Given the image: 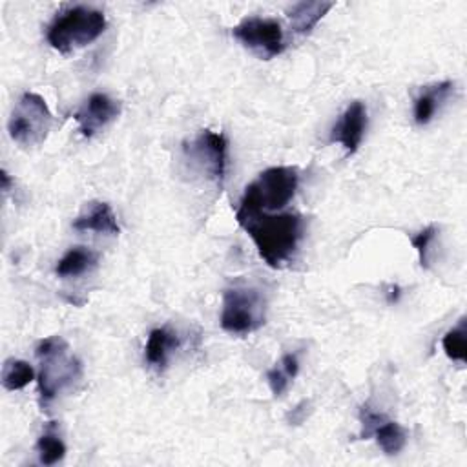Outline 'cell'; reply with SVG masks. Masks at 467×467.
Segmentation results:
<instances>
[{"mask_svg":"<svg viewBox=\"0 0 467 467\" xmlns=\"http://www.w3.org/2000/svg\"><path fill=\"white\" fill-rule=\"evenodd\" d=\"M237 224L254 241L259 257L270 268H283L288 265L303 239L305 221L296 212H265L252 208H237Z\"/></svg>","mask_w":467,"mask_h":467,"instance_id":"obj_1","label":"cell"},{"mask_svg":"<svg viewBox=\"0 0 467 467\" xmlns=\"http://www.w3.org/2000/svg\"><path fill=\"white\" fill-rule=\"evenodd\" d=\"M106 26V15L100 9L89 5H69L51 20L46 38L53 49L67 55L95 42L104 33Z\"/></svg>","mask_w":467,"mask_h":467,"instance_id":"obj_2","label":"cell"},{"mask_svg":"<svg viewBox=\"0 0 467 467\" xmlns=\"http://www.w3.org/2000/svg\"><path fill=\"white\" fill-rule=\"evenodd\" d=\"M35 356L40 361L38 392L42 401H51L82 376L80 361L69 354V345L60 336L44 337L36 345Z\"/></svg>","mask_w":467,"mask_h":467,"instance_id":"obj_3","label":"cell"},{"mask_svg":"<svg viewBox=\"0 0 467 467\" xmlns=\"http://www.w3.org/2000/svg\"><path fill=\"white\" fill-rule=\"evenodd\" d=\"M299 186V173L294 166L266 168L252 181L241 197L239 208L277 212L283 210L296 195Z\"/></svg>","mask_w":467,"mask_h":467,"instance_id":"obj_4","label":"cell"},{"mask_svg":"<svg viewBox=\"0 0 467 467\" xmlns=\"http://www.w3.org/2000/svg\"><path fill=\"white\" fill-rule=\"evenodd\" d=\"M221 327L224 332L246 336L266 321V299L254 286H232L223 294Z\"/></svg>","mask_w":467,"mask_h":467,"instance_id":"obj_5","label":"cell"},{"mask_svg":"<svg viewBox=\"0 0 467 467\" xmlns=\"http://www.w3.org/2000/svg\"><path fill=\"white\" fill-rule=\"evenodd\" d=\"M182 157L193 171L212 181L219 190L228 166V139L221 131L201 130L182 142Z\"/></svg>","mask_w":467,"mask_h":467,"instance_id":"obj_6","label":"cell"},{"mask_svg":"<svg viewBox=\"0 0 467 467\" xmlns=\"http://www.w3.org/2000/svg\"><path fill=\"white\" fill-rule=\"evenodd\" d=\"M51 124L53 115L44 97L35 91H24L9 115L7 131L18 146L35 148L46 140Z\"/></svg>","mask_w":467,"mask_h":467,"instance_id":"obj_7","label":"cell"},{"mask_svg":"<svg viewBox=\"0 0 467 467\" xmlns=\"http://www.w3.org/2000/svg\"><path fill=\"white\" fill-rule=\"evenodd\" d=\"M234 38L261 60H270L286 49L285 31L279 20L246 16L232 29Z\"/></svg>","mask_w":467,"mask_h":467,"instance_id":"obj_8","label":"cell"},{"mask_svg":"<svg viewBox=\"0 0 467 467\" xmlns=\"http://www.w3.org/2000/svg\"><path fill=\"white\" fill-rule=\"evenodd\" d=\"M120 115V102L108 93H91L75 111L73 119L78 124L82 137L89 139L111 124Z\"/></svg>","mask_w":467,"mask_h":467,"instance_id":"obj_9","label":"cell"},{"mask_svg":"<svg viewBox=\"0 0 467 467\" xmlns=\"http://www.w3.org/2000/svg\"><path fill=\"white\" fill-rule=\"evenodd\" d=\"M367 130V106L361 100H352L339 115L336 126L330 131V142H337L350 157L361 146Z\"/></svg>","mask_w":467,"mask_h":467,"instance_id":"obj_10","label":"cell"},{"mask_svg":"<svg viewBox=\"0 0 467 467\" xmlns=\"http://www.w3.org/2000/svg\"><path fill=\"white\" fill-rule=\"evenodd\" d=\"M71 226L77 232H97V234H109V235L120 234L117 215L113 208L104 201L86 202L84 210L73 219Z\"/></svg>","mask_w":467,"mask_h":467,"instance_id":"obj_11","label":"cell"},{"mask_svg":"<svg viewBox=\"0 0 467 467\" xmlns=\"http://www.w3.org/2000/svg\"><path fill=\"white\" fill-rule=\"evenodd\" d=\"M181 347V336L168 325L151 328L144 345V359L148 367L162 372L168 367L171 354Z\"/></svg>","mask_w":467,"mask_h":467,"instance_id":"obj_12","label":"cell"},{"mask_svg":"<svg viewBox=\"0 0 467 467\" xmlns=\"http://www.w3.org/2000/svg\"><path fill=\"white\" fill-rule=\"evenodd\" d=\"M452 89H454V82L451 80L425 86L414 99V111H412L414 122L418 126L429 124L434 119L440 106L449 99Z\"/></svg>","mask_w":467,"mask_h":467,"instance_id":"obj_13","label":"cell"},{"mask_svg":"<svg viewBox=\"0 0 467 467\" xmlns=\"http://www.w3.org/2000/svg\"><path fill=\"white\" fill-rule=\"evenodd\" d=\"M334 5V2H297L286 11V16L294 33L308 35Z\"/></svg>","mask_w":467,"mask_h":467,"instance_id":"obj_14","label":"cell"},{"mask_svg":"<svg viewBox=\"0 0 467 467\" xmlns=\"http://www.w3.org/2000/svg\"><path fill=\"white\" fill-rule=\"evenodd\" d=\"M99 265V254L86 248V246H73L69 248L57 263L55 274L62 279L66 277H78L86 272H91Z\"/></svg>","mask_w":467,"mask_h":467,"instance_id":"obj_15","label":"cell"},{"mask_svg":"<svg viewBox=\"0 0 467 467\" xmlns=\"http://www.w3.org/2000/svg\"><path fill=\"white\" fill-rule=\"evenodd\" d=\"M0 379H2V387L5 390L15 392V390H20V389L27 387L35 379V370L27 361L9 358L2 365Z\"/></svg>","mask_w":467,"mask_h":467,"instance_id":"obj_16","label":"cell"},{"mask_svg":"<svg viewBox=\"0 0 467 467\" xmlns=\"http://www.w3.org/2000/svg\"><path fill=\"white\" fill-rule=\"evenodd\" d=\"M372 438L376 440L378 447L392 456V454H398L405 443H407V431L398 423V421H392V420H385L372 434Z\"/></svg>","mask_w":467,"mask_h":467,"instance_id":"obj_17","label":"cell"},{"mask_svg":"<svg viewBox=\"0 0 467 467\" xmlns=\"http://www.w3.org/2000/svg\"><path fill=\"white\" fill-rule=\"evenodd\" d=\"M465 317L460 319V323L452 328H449L441 337L443 352L449 359L465 363V352H467V337H465Z\"/></svg>","mask_w":467,"mask_h":467,"instance_id":"obj_18","label":"cell"},{"mask_svg":"<svg viewBox=\"0 0 467 467\" xmlns=\"http://www.w3.org/2000/svg\"><path fill=\"white\" fill-rule=\"evenodd\" d=\"M38 462L42 465H55L66 456V443L55 432H44L36 441Z\"/></svg>","mask_w":467,"mask_h":467,"instance_id":"obj_19","label":"cell"},{"mask_svg":"<svg viewBox=\"0 0 467 467\" xmlns=\"http://www.w3.org/2000/svg\"><path fill=\"white\" fill-rule=\"evenodd\" d=\"M436 234H438L436 224H429V226H425L423 230H420L416 235L410 237V243H412V246H414L416 252H418L420 266L425 268V270L429 268V250H431L429 246H431V243L434 241Z\"/></svg>","mask_w":467,"mask_h":467,"instance_id":"obj_20","label":"cell"},{"mask_svg":"<svg viewBox=\"0 0 467 467\" xmlns=\"http://www.w3.org/2000/svg\"><path fill=\"white\" fill-rule=\"evenodd\" d=\"M387 418H389L387 414L378 412V410H374L368 403H365V405L359 409V423H361L359 438H361V440L372 438L374 431H376Z\"/></svg>","mask_w":467,"mask_h":467,"instance_id":"obj_21","label":"cell"},{"mask_svg":"<svg viewBox=\"0 0 467 467\" xmlns=\"http://www.w3.org/2000/svg\"><path fill=\"white\" fill-rule=\"evenodd\" d=\"M266 381H268V387H270V390H272V394L277 398V396H281L286 389H288V385H290V378L286 376V372L281 368V365L277 363L275 367H272L268 372H266Z\"/></svg>","mask_w":467,"mask_h":467,"instance_id":"obj_22","label":"cell"},{"mask_svg":"<svg viewBox=\"0 0 467 467\" xmlns=\"http://www.w3.org/2000/svg\"><path fill=\"white\" fill-rule=\"evenodd\" d=\"M279 365H281V368L286 372V376H288L290 379H294V378L297 376V372H299V359H297V354H292V352L285 354V356L279 359Z\"/></svg>","mask_w":467,"mask_h":467,"instance_id":"obj_23","label":"cell"},{"mask_svg":"<svg viewBox=\"0 0 467 467\" xmlns=\"http://www.w3.org/2000/svg\"><path fill=\"white\" fill-rule=\"evenodd\" d=\"M305 403H306V401H301V403L288 414V421H290V423H299V421H303V418H305V410H303Z\"/></svg>","mask_w":467,"mask_h":467,"instance_id":"obj_24","label":"cell"},{"mask_svg":"<svg viewBox=\"0 0 467 467\" xmlns=\"http://www.w3.org/2000/svg\"><path fill=\"white\" fill-rule=\"evenodd\" d=\"M400 296H401V288L398 285H390L389 286V292H387V301L392 305V303H398L400 301Z\"/></svg>","mask_w":467,"mask_h":467,"instance_id":"obj_25","label":"cell"},{"mask_svg":"<svg viewBox=\"0 0 467 467\" xmlns=\"http://www.w3.org/2000/svg\"><path fill=\"white\" fill-rule=\"evenodd\" d=\"M0 181H2V192H4V193H7V192L11 190L13 179H11V175H9L5 170H2V171H0Z\"/></svg>","mask_w":467,"mask_h":467,"instance_id":"obj_26","label":"cell"}]
</instances>
